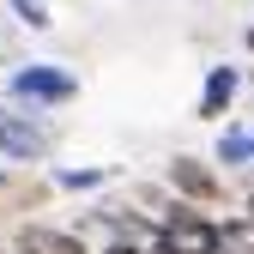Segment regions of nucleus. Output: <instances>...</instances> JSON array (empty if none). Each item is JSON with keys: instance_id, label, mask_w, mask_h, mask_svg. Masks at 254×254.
Listing matches in <instances>:
<instances>
[{"instance_id": "f257e3e1", "label": "nucleus", "mask_w": 254, "mask_h": 254, "mask_svg": "<svg viewBox=\"0 0 254 254\" xmlns=\"http://www.w3.org/2000/svg\"><path fill=\"white\" fill-rule=\"evenodd\" d=\"M6 97L12 109H55V103H73L79 97V79L67 67H55V61H30L6 79Z\"/></svg>"}, {"instance_id": "f03ea898", "label": "nucleus", "mask_w": 254, "mask_h": 254, "mask_svg": "<svg viewBox=\"0 0 254 254\" xmlns=\"http://www.w3.org/2000/svg\"><path fill=\"white\" fill-rule=\"evenodd\" d=\"M49 151H55V127L37 109L0 103V157H6V164H43Z\"/></svg>"}, {"instance_id": "7ed1b4c3", "label": "nucleus", "mask_w": 254, "mask_h": 254, "mask_svg": "<svg viewBox=\"0 0 254 254\" xmlns=\"http://www.w3.org/2000/svg\"><path fill=\"white\" fill-rule=\"evenodd\" d=\"M157 254H218V224L200 218V206H170L157 212Z\"/></svg>"}, {"instance_id": "20e7f679", "label": "nucleus", "mask_w": 254, "mask_h": 254, "mask_svg": "<svg viewBox=\"0 0 254 254\" xmlns=\"http://www.w3.org/2000/svg\"><path fill=\"white\" fill-rule=\"evenodd\" d=\"M170 188L188 206H218V200H224V176H218L206 157H188V151L170 157Z\"/></svg>"}, {"instance_id": "39448f33", "label": "nucleus", "mask_w": 254, "mask_h": 254, "mask_svg": "<svg viewBox=\"0 0 254 254\" xmlns=\"http://www.w3.org/2000/svg\"><path fill=\"white\" fill-rule=\"evenodd\" d=\"M236 91H242V67H206V85H200L194 115L200 121H224L230 103H236Z\"/></svg>"}, {"instance_id": "423d86ee", "label": "nucleus", "mask_w": 254, "mask_h": 254, "mask_svg": "<svg viewBox=\"0 0 254 254\" xmlns=\"http://www.w3.org/2000/svg\"><path fill=\"white\" fill-rule=\"evenodd\" d=\"M12 248H18V254H91V248H85V236L55 230V224H24V230L12 236Z\"/></svg>"}, {"instance_id": "0eeeda50", "label": "nucleus", "mask_w": 254, "mask_h": 254, "mask_svg": "<svg viewBox=\"0 0 254 254\" xmlns=\"http://www.w3.org/2000/svg\"><path fill=\"white\" fill-rule=\"evenodd\" d=\"M218 164L224 170H254V127H224L218 133Z\"/></svg>"}, {"instance_id": "6e6552de", "label": "nucleus", "mask_w": 254, "mask_h": 254, "mask_svg": "<svg viewBox=\"0 0 254 254\" xmlns=\"http://www.w3.org/2000/svg\"><path fill=\"white\" fill-rule=\"evenodd\" d=\"M109 182V170L103 164H85V170H55V188L61 194H91V188H103Z\"/></svg>"}, {"instance_id": "1a4fd4ad", "label": "nucleus", "mask_w": 254, "mask_h": 254, "mask_svg": "<svg viewBox=\"0 0 254 254\" xmlns=\"http://www.w3.org/2000/svg\"><path fill=\"white\" fill-rule=\"evenodd\" d=\"M218 254H254V224H218Z\"/></svg>"}, {"instance_id": "9d476101", "label": "nucleus", "mask_w": 254, "mask_h": 254, "mask_svg": "<svg viewBox=\"0 0 254 254\" xmlns=\"http://www.w3.org/2000/svg\"><path fill=\"white\" fill-rule=\"evenodd\" d=\"M6 6H12V12H18V24H30V30H49V24H55L49 0H6Z\"/></svg>"}, {"instance_id": "9b49d317", "label": "nucleus", "mask_w": 254, "mask_h": 254, "mask_svg": "<svg viewBox=\"0 0 254 254\" xmlns=\"http://www.w3.org/2000/svg\"><path fill=\"white\" fill-rule=\"evenodd\" d=\"M109 254H157V248H127V242H109Z\"/></svg>"}, {"instance_id": "f8f14e48", "label": "nucleus", "mask_w": 254, "mask_h": 254, "mask_svg": "<svg viewBox=\"0 0 254 254\" xmlns=\"http://www.w3.org/2000/svg\"><path fill=\"white\" fill-rule=\"evenodd\" d=\"M248 224H254V194H248Z\"/></svg>"}, {"instance_id": "ddd939ff", "label": "nucleus", "mask_w": 254, "mask_h": 254, "mask_svg": "<svg viewBox=\"0 0 254 254\" xmlns=\"http://www.w3.org/2000/svg\"><path fill=\"white\" fill-rule=\"evenodd\" d=\"M248 55H254V30H248Z\"/></svg>"}, {"instance_id": "4468645a", "label": "nucleus", "mask_w": 254, "mask_h": 254, "mask_svg": "<svg viewBox=\"0 0 254 254\" xmlns=\"http://www.w3.org/2000/svg\"><path fill=\"white\" fill-rule=\"evenodd\" d=\"M0 182H6V170H0Z\"/></svg>"}]
</instances>
